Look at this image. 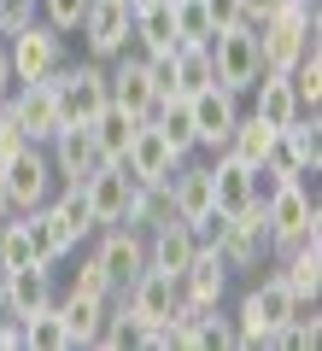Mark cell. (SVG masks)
Here are the masks:
<instances>
[{
    "label": "cell",
    "instance_id": "obj_19",
    "mask_svg": "<svg viewBox=\"0 0 322 351\" xmlns=\"http://www.w3.org/2000/svg\"><path fill=\"white\" fill-rule=\"evenodd\" d=\"M106 82H112V106H124V112H135V117H147L152 106H159V88H152L147 59H141L135 47L117 53V59H106Z\"/></svg>",
    "mask_w": 322,
    "mask_h": 351
},
{
    "label": "cell",
    "instance_id": "obj_6",
    "mask_svg": "<svg viewBox=\"0 0 322 351\" xmlns=\"http://www.w3.org/2000/svg\"><path fill=\"white\" fill-rule=\"evenodd\" d=\"M129 41H135L129 0H88L82 24L71 29V47L82 59H117V53H129Z\"/></svg>",
    "mask_w": 322,
    "mask_h": 351
},
{
    "label": "cell",
    "instance_id": "obj_25",
    "mask_svg": "<svg viewBox=\"0 0 322 351\" xmlns=\"http://www.w3.org/2000/svg\"><path fill=\"white\" fill-rule=\"evenodd\" d=\"M24 322V351H71V328H65L59 316V299L36 304L30 316H18Z\"/></svg>",
    "mask_w": 322,
    "mask_h": 351
},
{
    "label": "cell",
    "instance_id": "obj_28",
    "mask_svg": "<svg viewBox=\"0 0 322 351\" xmlns=\"http://www.w3.org/2000/svg\"><path fill=\"white\" fill-rule=\"evenodd\" d=\"M147 117H152V129H159L182 158H187V152H199V147H194V117H187V100H182V94H164Z\"/></svg>",
    "mask_w": 322,
    "mask_h": 351
},
{
    "label": "cell",
    "instance_id": "obj_35",
    "mask_svg": "<svg viewBox=\"0 0 322 351\" xmlns=\"http://www.w3.org/2000/svg\"><path fill=\"white\" fill-rule=\"evenodd\" d=\"M18 147H30V135H24V129H18V123H12V112H6V106H0V164L12 158V152H18Z\"/></svg>",
    "mask_w": 322,
    "mask_h": 351
},
{
    "label": "cell",
    "instance_id": "obj_13",
    "mask_svg": "<svg viewBox=\"0 0 322 351\" xmlns=\"http://www.w3.org/2000/svg\"><path fill=\"white\" fill-rule=\"evenodd\" d=\"M176 287H182V304L217 311V304H229V293H235V276H229V263L217 258L211 246H199L194 258H187V269L176 276Z\"/></svg>",
    "mask_w": 322,
    "mask_h": 351
},
{
    "label": "cell",
    "instance_id": "obj_9",
    "mask_svg": "<svg viewBox=\"0 0 322 351\" xmlns=\"http://www.w3.org/2000/svg\"><path fill=\"white\" fill-rule=\"evenodd\" d=\"M240 94L235 88H223V82H211V88H199V94H187V117H194V147L205 152H223V141H229V129H235V117H240Z\"/></svg>",
    "mask_w": 322,
    "mask_h": 351
},
{
    "label": "cell",
    "instance_id": "obj_10",
    "mask_svg": "<svg viewBox=\"0 0 322 351\" xmlns=\"http://www.w3.org/2000/svg\"><path fill=\"white\" fill-rule=\"evenodd\" d=\"M88 252L106 263V276H112L117 293H124L129 281L147 269V228H135V223H106V228L88 234Z\"/></svg>",
    "mask_w": 322,
    "mask_h": 351
},
{
    "label": "cell",
    "instance_id": "obj_14",
    "mask_svg": "<svg viewBox=\"0 0 322 351\" xmlns=\"http://www.w3.org/2000/svg\"><path fill=\"white\" fill-rule=\"evenodd\" d=\"M6 112H12V123L24 129L36 147H47L53 135H59V100H53V82H12V94H6Z\"/></svg>",
    "mask_w": 322,
    "mask_h": 351
},
{
    "label": "cell",
    "instance_id": "obj_31",
    "mask_svg": "<svg viewBox=\"0 0 322 351\" xmlns=\"http://www.w3.org/2000/svg\"><path fill=\"white\" fill-rule=\"evenodd\" d=\"M170 18H176V47H182V41H211L217 36L205 0H170Z\"/></svg>",
    "mask_w": 322,
    "mask_h": 351
},
{
    "label": "cell",
    "instance_id": "obj_26",
    "mask_svg": "<svg viewBox=\"0 0 322 351\" xmlns=\"http://www.w3.org/2000/svg\"><path fill=\"white\" fill-rule=\"evenodd\" d=\"M170 64H176V94H182V100L217 82V64H211V47H205V41H182V47L170 53Z\"/></svg>",
    "mask_w": 322,
    "mask_h": 351
},
{
    "label": "cell",
    "instance_id": "obj_16",
    "mask_svg": "<svg viewBox=\"0 0 322 351\" xmlns=\"http://www.w3.org/2000/svg\"><path fill=\"white\" fill-rule=\"evenodd\" d=\"M82 188V199H88V217H94V228H106V223H124V211H129V193H135V176L124 170L117 158H106L88 182H76Z\"/></svg>",
    "mask_w": 322,
    "mask_h": 351
},
{
    "label": "cell",
    "instance_id": "obj_32",
    "mask_svg": "<svg viewBox=\"0 0 322 351\" xmlns=\"http://www.w3.org/2000/svg\"><path fill=\"white\" fill-rule=\"evenodd\" d=\"M82 12H88V0H36V18L47 29H59V36H71L82 24Z\"/></svg>",
    "mask_w": 322,
    "mask_h": 351
},
{
    "label": "cell",
    "instance_id": "obj_30",
    "mask_svg": "<svg viewBox=\"0 0 322 351\" xmlns=\"http://www.w3.org/2000/svg\"><path fill=\"white\" fill-rule=\"evenodd\" d=\"M287 88H293L299 112H317V106H322V47L299 53V64L287 71Z\"/></svg>",
    "mask_w": 322,
    "mask_h": 351
},
{
    "label": "cell",
    "instance_id": "obj_1",
    "mask_svg": "<svg viewBox=\"0 0 322 351\" xmlns=\"http://www.w3.org/2000/svg\"><path fill=\"white\" fill-rule=\"evenodd\" d=\"M287 311H293V293L264 269V276H246L240 293H229V316L240 328V351H275V334H281Z\"/></svg>",
    "mask_w": 322,
    "mask_h": 351
},
{
    "label": "cell",
    "instance_id": "obj_4",
    "mask_svg": "<svg viewBox=\"0 0 322 351\" xmlns=\"http://www.w3.org/2000/svg\"><path fill=\"white\" fill-rule=\"evenodd\" d=\"M264 211V228H270V246H293L305 234H322V205H317V182H281L275 199L258 205Z\"/></svg>",
    "mask_w": 322,
    "mask_h": 351
},
{
    "label": "cell",
    "instance_id": "obj_37",
    "mask_svg": "<svg viewBox=\"0 0 322 351\" xmlns=\"http://www.w3.org/2000/svg\"><path fill=\"white\" fill-rule=\"evenodd\" d=\"M205 12H211V24H217V29L240 24V0H205Z\"/></svg>",
    "mask_w": 322,
    "mask_h": 351
},
{
    "label": "cell",
    "instance_id": "obj_21",
    "mask_svg": "<svg viewBox=\"0 0 322 351\" xmlns=\"http://www.w3.org/2000/svg\"><path fill=\"white\" fill-rule=\"evenodd\" d=\"M194 252H199V240H194V228H187L182 217H159V223L147 228V263L164 269V276H182Z\"/></svg>",
    "mask_w": 322,
    "mask_h": 351
},
{
    "label": "cell",
    "instance_id": "obj_17",
    "mask_svg": "<svg viewBox=\"0 0 322 351\" xmlns=\"http://www.w3.org/2000/svg\"><path fill=\"white\" fill-rule=\"evenodd\" d=\"M164 205H170V217H182V223H194L199 211H211V158L205 152H187V158L170 170Z\"/></svg>",
    "mask_w": 322,
    "mask_h": 351
},
{
    "label": "cell",
    "instance_id": "obj_38",
    "mask_svg": "<svg viewBox=\"0 0 322 351\" xmlns=\"http://www.w3.org/2000/svg\"><path fill=\"white\" fill-rule=\"evenodd\" d=\"M275 6H281V0H240V24H264Z\"/></svg>",
    "mask_w": 322,
    "mask_h": 351
},
{
    "label": "cell",
    "instance_id": "obj_11",
    "mask_svg": "<svg viewBox=\"0 0 322 351\" xmlns=\"http://www.w3.org/2000/svg\"><path fill=\"white\" fill-rule=\"evenodd\" d=\"M124 164L129 176H135L141 188H164V182H170V170L176 164H182V152L170 147V141L159 135V129H152V117H141L135 123V135H129V147H124Z\"/></svg>",
    "mask_w": 322,
    "mask_h": 351
},
{
    "label": "cell",
    "instance_id": "obj_24",
    "mask_svg": "<svg viewBox=\"0 0 322 351\" xmlns=\"http://www.w3.org/2000/svg\"><path fill=\"white\" fill-rule=\"evenodd\" d=\"M59 316L71 328V351L76 346H94L106 316H112V299H82V293H59Z\"/></svg>",
    "mask_w": 322,
    "mask_h": 351
},
{
    "label": "cell",
    "instance_id": "obj_27",
    "mask_svg": "<svg viewBox=\"0 0 322 351\" xmlns=\"http://www.w3.org/2000/svg\"><path fill=\"white\" fill-rule=\"evenodd\" d=\"M270 141H275V129L264 123V117H252L246 106H240V117H235V129H229L223 152H235L240 164H264V158H270Z\"/></svg>",
    "mask_w": 322,
    "mask_h": 351
},
{
    "label": "cell",
    "instance_id": "obj_23",
    "mask_svg": "<svg viewBox=\"0 0 322 351\" xmlns=\"http://www.w3.org/2000/svg\"><path fill=\"white\" fill-rule=\"evenodd\" d=\"M246 112L264 117L270 129L293 123V117H299V100H293V88H287V76H258V82L246 88Z\"/></svg>",
    "mask_w": 322,
    "mask_h": 351
},
{
    "label": "cell",
    "instance_id": "obj_36",
    "mask_svg": "<svg viewBox=\"0 0 322 351\" xmlns=\"http://www.w3.org/2000/svg\"><path fill=\"white\" fill-rule=\"evenodd\" d=\"M0 351H24V322L0 311Z\"/></svg>",
    "mask_w": 322,
    "mask_h": 351
},
{
    "label": "cell",
    "instance_id": "obj_33",
    "mask_svg": "<svg viewBox=\"0 0 322 351\" xmlns=\"http://www.w3.org/2000/svg\"><path fill=\"white\" fill-rule=\"evenodd\" d=\"M281 182H293V176H281L275 164H252V205L275 199V188H281Z\"/></svg>",
    "mask_w": 322,
    "mask_h": 351
},
{
    "label": "cell",
    "instance_id": "obj_2",
    "mask_svg": "<svg viewBox=\"0 0 322 351\" xmlns=\"http://www.w3.org/2000/svg\"><path fill=\"white\" fill-rule=\"evenodd\" d=\"M47 82H53V100H59V129L65 123H94L100 106H112L106 59H82V53H71Z\"/></svg>",
    "mask_w": 322,
    "mask_h": 351
},
{
    "label": "cell",
    "instance_id": "obj_18",
    "mask_svg": "<svg viewBox=\"0 0 322 351\" xmlns=\"http://www.w3.org/2000/svg\"><path fill=\"white\" fill-rule=\"evenodd\" d=\"M59 299V276L53 263H24V269H0V311L6 316H30L36 304Z\"/></svg>",
    "mask_w": 322,
    "mask_h": 351
},
{
    "label": "cell",
    "instance_id": "obj_29",
    "mask_svg": "<svg viewBox=\"0 0 322 351\" xmlns=\"http://www.w3.org/2000/svg\"><path fill=\"white\" fill-rule=\"evenodd\" d=\"M135 123H141V117L124 112V106H100V117H94L88 129H94V141H100V152H106V158H124V147H129V135H135Z\"/></svg>",
    "mask_w": 322,
    "mask_h": 351
},
{
    "label": "cell",
    "instance_id": "obj_3",
    "mask_svg": "<svg viewBox=\"0 0 322 351\" xmlns=\"http://www.w3.org/2000/svg\"><path fill=\"white\" fill-rule=\"evenodd\" d=\"M6 41V64H12V82H47L53 71H59L65 59H71V36H59V29H47L41 18H30L24 29H12Z\"/></svg>",
    "mask_w": 322,
    "mask_h": 351
},
{
    "label": "cell",
    "instance_id": "obj_20",
    "mask_svg": "<svg viewBox=\"0 0 322 351\" xmlns=\"http://www.w3.org/2000/svg\"><path fill=\"white\" fill-rule=\"evenodd\" d=\"M270 276L287 293H322V234H305L293 246L270 252Z\"/></svg>",
    "mask_w": 322,
    "mask_h": 351
},
{
    "label": "cell",
    "instance_id": "obj_12",
    "mask_svg": "<svg viewBox=\"0 0 322 351\" xmlns=\"http://www.w3.org/2000/svg\"><path fill=\"white\" fill-rule=\"evenodd\" d=\"M117 311H129L135 322H164V316H176L182 311V287H176V276H164V269H141L135 281H129L124 293H117Z\"/></svg>",
    "mask_w": 322,
    "mask_h": 351
},
{
    "label": "cell",
    "instance_id": "obj_22",
    "mask_svg": "<svg viewBox=\"0 0 322 351\" xmlns=\"http://www.w3.org/2000/svg\"><path fill=\"white\" fill-rule=\"evenodd\" d=\"M211 205L217 211H252V164H240L235 152H211Z\"/></svg>",
    "mask_w": 322,
    "mask_h": 351
},
{
    "label": "cell",
    "instance_id": "obj_5",
    "mask_svg": "<svg viewBox=\"0 0 322 351\" xmlns=\"http://www.w3.org/2000/svg\"><path fill=\"white\" fill-rule=\"evenodd\" d=\"M211 252H217V258L229 263V276L235 281H246V276H264V269H270V228H264V211L258 205H252V211H235L223 223V234L211 240Z\"/></svg>",
    "mask_w": 322,
    "mask_h": 351
},
{
    "label": "cell",
    "instance_id": "obj_7",
    "mask_svg": "<svg viewBox=\"0 0 322 351\" xmlns=\"http://www.w3.org/2000/svg\"><path fill=\"white\" fill-rule=\"evenodd\" d=\"M205 47H211V64H217V82L235 88L240 100H246V88L264 76V64H258V29H252V24H223Z\"/></svg>",
    "mask_w": 322,
    "mask_h": 351
},
{
    "label": "cell",
    "instance_id": "obj_39",
    "mask_svg": "<svg viewBox=\"0 0 322 351\" xmlns=\"http://www.w3.org/2000/svg\"><path fill=\"white\" fill-rule=\"evenodd\" d=\"M6 211H12V199H6V182H0V217H6Z\"/></svg>",
    "mask_w": 322,
    "mask_h": 351
},
{
    "label": "cell",
    "instance_id": "obj_34",
    "mask_svg": "<svg viewBox=\"0 0 322 351\" xmlns=\"http://www.w3.org/2000/svg\"><path fill=\"white\" fill-rule=\"evenodd\" d=\"M36 18V0H0V36H12Z\"/></svg>",
    "mask_w": 322,
    "mask_h": 351
},
{
    "label": "cell",
    "instance_id": "obj_15",
    "mask_svg": "<svg viewBox=\"0 0 322 351\" xmlns=\"http://www.w3.org/2000/svg\"><path fill=\"white\" fill-rule=\"evenodd\" d=\"M47 158H53L59 188H71V182H88V176L106 164V152H100V141H94V129H88V123H65L59 135L47 141Z\"/></svg>",
    "mask_w": 322,
    "mask_h": 351
},
{
    "label": "cell",
    "instance_id": "obj_8",
    "mask_svg": "<svg viewBox=\"0 0 322 351\" xmlns=\"http://www.w3.org/2000/svg\"><path fill=\"white\" fill-rule=\"evenodd\" d=\"M0 182H6V199H12V211H36V205L53 199V188H59V176H53V158L47 147H18L12 158L0 164Z\"/></svg>",
    "mask_w": 322,
    "mask_h": 351
}]
</instances>
